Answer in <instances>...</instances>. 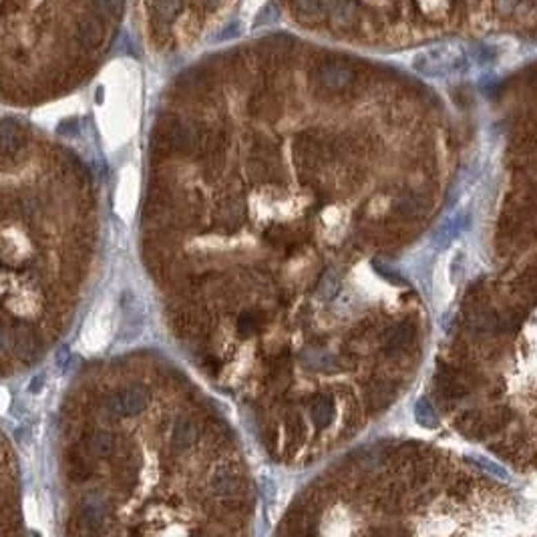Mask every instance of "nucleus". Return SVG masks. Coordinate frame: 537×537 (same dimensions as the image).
Returning <instances> with one entry per match:
<instances>
[{"instance_id":"2eb2a0df","label":"nucleus","mask_w":537,"mask_h":537,"mask_svg":"<svg viewBox=\"0 0 537 537\" xmlns=\"http://www.w3.org/2000/svg\"><path fill=\"white\" fill-rule=\"evenodd\" d=\"M322 6H324V10H330L334 17L349 19L354 14L356 0H322Z\"/></svg>"},{"instance_id":"f3484780","label":"nucleus","mask_w":537,"mask_h":537,"mask_svg":"<svg viewBox=\"0 0 537 537\" xmlns=\"http://www.w3.org/2000/svg\"><path fill=\"white\" fill-rule=\"evenodd\" d=\"M182 6H184L182 0H155V12L165 21L175 19L182 12Z\"/></svg>"},{"instance_id":"423d86ee","label":"nucleus","mask_w":537,"mask_h":537,"mask_svg":"<svg viewBox=\"0 0 537 537\" xmlns=\"http://www.w3.org/2000/svg\"><path fill=\"white\" fill-rule=\"evenodd\" d=\"M217 215H219V224L226 230H237L244 224V219H246V208H244V204L240 199L226 197L224 202H219Z\"/></svg>"},{"instance_id":"9d476101","label":"nucleus","mask_w":537,"mask_h":537,"mask_svg":"<svg viewBox=\"0 0 537 537\" xmlns=\"http://www.w3.org/2000/svg\"><path fill=\"white\" fill-rule=\"evenodd\" d=\"M67 471H69V477L72 481L81 483V481H87L91 477V465L85 457V453L81 451V447H72L69 451V457H67Z\"/></svg>"},{"instance_id":"dca6fc26","label":"nucleus","mask_w":537,"mask_h":537,"mask_svg":"<svg viewBox=\"0 0 537 537\" xmlns=\"http://www.w3.org/2000/svg\"><path fill=\"white\" fill-rule=\"evenodd\" d=\"M262 328V316L256 312H246L237 318V332L242 336H252Z\"/></svg>"},{"instance_id":"f8f14e48","label":"nucleus","mask_w":537,"mask_h":537,"mask_svg":"<svg viewBox=\"0 0 537 537\" xmlns=\"http://www.w3.org/2000/svg\"><path fill=\"white\" fill-rule=\"evenodd\" d=\"M367 398H369L371 409H376V411L384 409L395 398V387L391 382H387V380H374L373 384H371V389H369Z\"/></svg>"},{"instance_id":"20e7f679","label":"nucleus","mask_w":537,"mask_h":537,"mask_svg":"<svg viewBox=\"0 0 537 537\" xmlns=\"http://www.w3.org/2000/svg\"><path fill=\"white\" fill-rule=\"evenodd\" d=\"M199 433H202V427H199L197 420L189 419V417H179L171 429V445L179 451H186V449L197 443Z\"/></svg>"},{"instance_id":"a211bd4d","label":"nucleus","mask_w":537,"mask_h":537,"mask_svg":"<svg viewBox=\"0 0 537 537\" xmlns=\"http://www.w3.org/2000/svg\"><path fill=\"white\" fill-rule=\"evenodd\" d=\"M254 155H256V159H264V162H270L274 155H276V143L274 141H270L268 137H256L254 141Z\"/></svg>"},{"instance_id":"9b49d317","label":"nucleus","mask_w":537,"mask_h":537,"mask_svg":"<svg viewBox=\"0 0 537 537\" xmlns=\"http://www.w3.org/2000/svg\"><path fill=\"white\" fill-rule=\"evenodd\" d=\"M250 111H252L256 117L274 121V119L280 115V101H278L274 95L260 93L252 99V103H250Z\"/></svg>"},{"instance_id":"4468645a","label":"nucleus","mask_w":537,"mask_h":537,"mask_svg":"<svg viewBox=\"0 0 537 537\" xmlns=\"http://www.w3.org/2000/svg\"><path fill=\"white\" fill-rule=\"evenodd\" d=\"M79 41L85 45V47H95L99 45L101 41V24L89 19V21H83L79 24Z\"/></svg>"},{"instance_id":"4be33fe9","label":"nucleus","mask_w":537,"mask_h":537,"mask_svg":"<svg viewBox=\"0 0 537 537\" xmlns=\"http://www.w3.org/2000/svg\"><path fill=\"white\" fill-rule=\"evenodd\" d=\"M204 367H206L210 373H215V371L219 369V362H217V358H213V356H206V360H204Z\"/></svg>"},{"instance_id":"6ab92c4d","label":"nucleus","mask_w":537,"mask_h":537,"mask_svg":"<svg viewBox=\"0 0 537 537\" xmlns=\"http://www.w3.org/2000/svg\"><path fill=\"white\" fill-rule=\"evenodd\" d=\"M296 8L302 17H310V19H320L324 14L322 0H296Z\"/></svg>"},{"instance_id":"aec40b11","label":"nucleus","mask_w":537,"mask_h":537,"mask_svg":"<svg viewBox=\"0 0 537 537\" xmlns=\"http://www.w3.org/2000/svg\"><path fill=\"white\" fill-rule=\"evenodd\" d=\"M286 431H288V439L290 443H298L304 439V424L302 419L298 415H292L288 419V424H286Z\"/></svg>"},{"instance_id":"412c9836","label":"nucleus","mask_w":537,"mask_h":537,"mask_svg":"<svg viewBox=\"0 0 537 537\" xmlns=\"http://www.w3.org/2000/svg\"><path fill=\"white\" fill-rule=\"evenodd\" d=\"M95 2H97V6L103 14H115L117 12L119 0H95Z\"/></svg>"},{"instance_id":"0eeeda50","label":"nucleus","mask_w":537,"mask_h":537,"mask_svg":"<svg viewBox=\"0 0 537 537\" xmlns=\"http://www.w3.org/2000/svg\"><path fill=\"white\" fill-rule=\"evenodd\" d=\"M85 447L95 457H111L115 453V439L107 431H89L85 435Z\"/></svg>"},{"instance_id":"7ed1b4c3","label":"nucleus","mask_w":537,"mask_h":537,"mask_svg":"<svg viewBox=\"0 0 537 537\" xmlns=\"http://www.w3.org/2000/svg\"><path fill=\"white\" fill-rule=\"evenodd\" d=\"M429 211V202L422 193H407L393 206V217L397 224H415Z\"/></svg>"},{"instance_id":"ddd939ff","label":"nucleus","mask_w":537,"mask_h":537,"mask_svg":"<svg viewBox=\"0 0 537 537\" xmlns=\"http://www.w3.org/2000/svg\"><path fill=\"white\" fill-rule=\"evenodd\" d=\"M457 427L463 435L467 437H483V419L479 413L475 411H467V413H461L459 419H457Z\"/></svg>"},{"instance_id":"f257e3e1","label":"nucleus","mask_w":537,"mask_h":537,"mask_svg":"<svg viewBox=\"0 0 537 537\" xmlns=\"http://www.w3.org/2000/svg\"><path fill=\"white\" fill-rule=\"evenodd\" d=\"M147 407V393L143 387L131 384L111 393L105 398V409L115 417H135Z\"/></svg>"},{"instance_id":"1a4fd4ad","label":"nucleus","mask_w":537,"mask_h":537,"mask_svg":"<svg viewBox=\"0 0 537 537\" xmlns=\"http://www.w3.org/2000/svg\"><path fill=\"white\" fill-rule=\"evenodd\" d=\"M308 409H310V417L314 420V424L326 427L334 417V398L330 395H316L310 398Z\"/></svg>"},{"instance_id":"39448f33","label":"nucleus","mask_w":537,"mask_h":537,"mask_svg":"<svg viewBox=\"0 0 537 537\" xmlns=\"http://www.w3.org/2000/svg\"><path fill=\"white\" fill-rule=\"evenodd\" d=\"M415 340H417V326L413 322L404 320L389 334V338H387V354L395 356V354L409 351L411 344H415Z\"/></svg>"},{"instance_id":"f03ea898","label":"nucleus","mask_w":537,"mask_h":537,"mask_svg":"<svg viewBox=\"0 0 537 537\" xmlns=\"http://www.w3.org/2000/svg\"><path fill=\"white\" fill-rule=\"evenodd\" d=\"M316 83L326 91H344L354 83V70L344 63H324L316 70Z\"/></svg>"},{"instance_id":"6e6552de","label":"nucleus","mask_w":537,"mask_h":537,"mask_svg":"<svg viewBox=\"0 0 537 537\" xmlns=\"http://www.w3.org/2000/svg\"><path fill=\"white\" fill-rule=\"evenodd\" d=\"M242 485H244L242 477H237L232 471H222V473H217V475L211 479V489H213V493H215L217 497H224V499L235 497V495L242 491Z\"/></svg>"}]
</instances>
